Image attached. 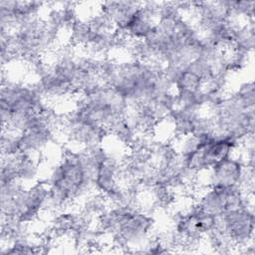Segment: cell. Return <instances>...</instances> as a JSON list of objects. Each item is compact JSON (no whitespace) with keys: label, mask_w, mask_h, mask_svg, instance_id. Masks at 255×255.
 <instances>
[{"label":"cell","mask_w":255,"mask_h":255,"mask_svg":"<svg viewBox=\"0 0 255 255\" xmlns=\"http://www.w3.org/2000/svg\"><path fill=\"white\" fill-rule=\"evenodd\" d=\"M254 211L252 205L230 209L219 216V225L235 248L254 241Z\"/></svg>","instance_id":"1"},{"label":"cell","mask_w":255,"mask_h":255,"mask_svg":"<svg viewBox=\"0 0 255 255\" xmlns=\"http://www.w3.org/2000/svg\"><path fill=\"white\" fill-rule=\"evenodd\" d=\"M141 5L136 1H109L100 3V9L116 26L117 31H123Z\"/></svg>","instance_id":"2"},{"label":"cell","mask_w":255,"mask_h":255,"mask_svg":"<svg viewBox=\"0 0 255 255\" xmlns=\"http://www.w3.org/2000/svg\"><path fill=\"white\" fill-rule=\"evenodd\" d=\"M41 160L40 155L19 154L18 162V178L25 185L30 186L40 179Z\"/></svg>","instance_id":"3"},{"label":"cell","mask_w":255,"mask_h":255,"mask_svg":"<svg viewBox=\"0 0 255 255\" xmlns=\"http://www.w3.org/2000/svg\"><path fill=\"white\" fill-rule=\"evenodd\" d=\"M203 80L188 68L183 69L173 82L175 92H196L202 89Z\"/></svg>","instance_id":"4"}]
</instances>
